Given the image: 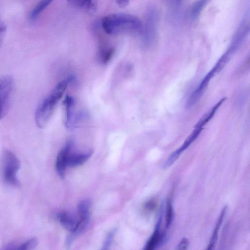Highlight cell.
Instances as JSON below:
<instances>
[{"label":"cell","instance_id":"6da1fadb","mask_svg":"<svg viewBox=\"0 0 250 250\" xmlns=\"http://www.w3.org/2000/svg\"><path fill=\"white\" fill-rule=\"evenodd\" d=\"M143 25L137 17L125 13L112 14L102 20V27L109 35H141Z\"/></svg>","mask_w":250,"mask_h":250},{"label":"cell","instance_id":"7a4b0ae2","mask_svg":"<svg viewBox=\"0 0 250 250\" xmlns=\"http://www.w3.org/2000/svg\"><path fill=\"white\" fill-rule=\"evenodd\" d=\"M67 85L68 80L60 82L40 104L35 116V122L39 127L43 128L48 123L57 105L66 89Z\"/></svg>","mask_w":250,"mask_h":250},{"label":"cell","instance_id":"3957f363","mask_svg":"<svg viewBox=\"0 0 250 250\" xmlns=\"http://www.w3.org/2000/svg\"><path fill=\"white\" fill-rule=\"evenodd\" d=\"M3 175L8 184L15 186L19 185L17 173L20 168L21 163L16 155L9 150L3 152Z\"/></svg>","mask_w":250,"mask_h":250},{"label":"cell","instance_id":"277c9868","mask_svg":"<svg viewBox=\"0 0 250 250\" xmlns=\"http://www.w3.org/2000/svg\"><path fill=\"white\" fill-rule=\"evenodd\" d=\"M158 15L156 10L150 8L147 12L144 25L141 34L145 46L151 45L155 41L158 27Z\"/></svg>","mask_w":250,"mask_h":250},{"label":"cell","instance_id":"5b68a950","mask_svg":"<svg viewBox=\"0 0 250 250\" xmlns=\"http://www.w3.org/2000/svg\"><path fill=\"white\" fill-rule=\"evenodd\" d=\"M14 86V80L11 76L0 77V120L8 112Z\"/></svg>","mask_w":250,"mask_h":250},{"label":"cell","instance_id":"8992f818","mask_svg":"<svg viewBox=\"0 0 250 250\" xmlns=\"http://www.w3.org/2000/svg\"><path fill=\"white\" fill-rule=\"evenodd\" d=\"M216 73L212 68L204 78L197 88L189 96L186 103L187 108H190L193 106L200 99L206 87H207L210 80Z\"/></svg>","mask_w":250,"mask_h":250},{"label":"cell","instance_id":"52a82bcc","mask_svg":"<svg viewBox=\"0 0 250 250\" xmlns=\"http://www.w3.org/2000/svg\"><path fill=\"white\" fill-rule=\"evenodd\" d=\"M163 214V207H162L154 231L145 246L144 248L145 250H154L165 241L166 238V234L165 233H160V232L162 222Z\"/></svg>","mask_w":250,"mask_h":250},{"label":"cell","instance_id":"ba28073f","mask_svg":"<svg viewBox=\"0 0 250 250\" xmlns=\"http://www.w3.org/2000/svg\"><path fill=\"white\" fill-rule=\"evenodd\" d=\"M73 146L71 141L66 143L65 147L58 153L56 161V168L57 172L60 178L63 179L65 175L66 159L70 153Z\"/></svg>","mask_w":250,"mask_h":250},{"label":"cell","instance_id":"9c48e42d","mask_svg":"<svg viewBox=\"0 0 250 250\" xmlns=\"http://www.w3.org/2000/svg\"><path fill=\"white\" fill-rule=\"evenodd\" d=\"M56 218L60 224L70 232L73 231L77 227L79 220L76 219L69 213L62 211L56 214Z\"/></svg>","mask_w":250,"mask_h":250},{"label":"cell","instance_id":"30bf717a","mask_svg":"<svg viewBox=\"0 0 250 250\" xmlns=\"http://www.w3.org/2000/svg\"><path fill=\"white\" fill-rule=\"evenodd\" d=\"M93 153L90 151L85 153L68 155L66 159V166L69 167H76L83 165L88 160Z\"/></svg>","mask_w":250,"mask_h":250},{"label":"cell","instance_id":"8fae6325","mask_svg":"<svg viewBox=\"0 0 250 250\" xmlns=\"http://www.w3.org/2000/svg\"><path fill=\"white\" fill-rule=\"evenodd\" d=\"M74 101L73 98L67 95L63 102V107L64 108V119L65 124L67 127H70L72 125V109L74 105Z\"/></svg>","mask_w":250,"mask_h":250},{"label":"cell","instance_id":"7c38bea8","mask_svg":"<svg viewBox=\"0 0 250 250\" xmlns=\"http://www.w3.org/2000/svg\"><path fill=\"white\" fill-rule=\"evenodd\" d=\"M226 98L221 99L217 103L206 113L195 125V128L203 127L213 117L220 106L225 101Z\"/></svg>","mask_w":250,"mask_h":250},{"label":"cell","instance_id":"4fadbf2b","mask_svg":"<svg viewBox=\"0 0 250 250\" xmlns=\"http://www.w3.org/2000/svg\"><path fill=\"white\" fill-rule=\"evenodd\" d=\"M227 210V206H226L224 207L223 209L222 210V211L221 212V214L220 215L218 219V220L216 223V225L215 226V228L213 230L211 238L210 239L208 247V250H212L214 248V245H215L218 238V231L220 229V226L222 223V222L224 220L225 214L226 213V211Z\"/></svg>","mask_w":250,"mask_h":250},{"label":"cell","instance_id":"5bb4252c","mask_svg":"<svg viewBox=\"0 0 250 250\" xmlns=\"http://www.w3.org/2000/svg\"><path fill=\"white\" fill-rule=\"evenodd\" d=\"M210 0H197L191 6L189 15L192 20L197 19Z\"/></svg>","mask_w":250,"mask_h":250},{"label":"cell","instance_id":"9a60e30c","mask_svg":"<svg viewBox=\"0 0 250 250\" xmlns=\"http://www.w3.org/2000/svg\"><path fill=\"white\" fill-rule=\"evenodd\" d=\"M203 127L196 128L186 139L182 146L176 152L179 155L185 150L198 137L202 132Z\"/></svg>","mask_w":250,"mask_h":250},{"label":"cell","instance_id":"2e32d148","mask_svg":"<svg viewBox=\"0 0 250 250\" xmlns=\"http://www.w3.org/2000/svg\"><path fill=\"white\" fill-rule=\"evenodd\" d=\"M92 203L90 199H85L78 204L77 209L80 218L90 217V209Z\"/></svg>","mask_w":250,"mask_h":250},{"label":"cell","instance_id":"e0dca14e","mask_svg":"<svg viewBox=\"0 0 250 250\" xmlns=\"http://www.w3.org/2000/svg\"><path fill=\"white\" fill-rule=\"evenodd\" d=\"M53 0H41L36 5L30 14L31 20H35Z\"/></svg>","mask_w":250,"mask_h":250},{"label":"cell","instance_id":"ac0fdd59","mask_svg":"<svg viewBox=\"0 0 250 250\" xmlns=\"http://www.w3.org/2000/svg\"><path fill=\"white\" fill-rule=\"evenodd\" d=\"M69 3L72 5L85 9H93L94 4L93 0H67Z\"/></svg>","mask_w":250,"mask_h":250},{"label":"cell","instance_id":"d6986e66","mask_svg":"<svg viewBox=\"0 0 250 250\" xmlns=\"http://www.w3.org/2000/svg\"><path fill=\"white\" fill-rule=\"evenodd\" d=\"M166 227L168 228L171 224L173 218V209L171 201L170 199L167 200L166 206Z\"/></svg>","mask_w":250,"mask_h":250},{"label":"cell","instance_id":"ffe728a7","mask_svg":"<svg viewBox=\"0 0 250 250\" xmlns=\"http://www.w3.org/2000/svg\"><path fill=\"white\" fill-rule=\"evenodd\" d=\"M38 244V240L37 238H31L21 244L17 248L19 250H29L35 249Z\"/></svg>","mask_w":250,"mask_h":250},{"label":"cell","instance_id":"44dd1931","mask_svg":"<svg viewBox=\"0 0 250 250\" xmlns=\"http://www.w3.org/2000/svg\"><path fill=\"white\" fill-rule=\"evenodd\" d=\"M114 53V50L112 48L102 49L100 52V60L103 63H106L111 59Z\"/></svg>","mask_w":250,"mask_h":250},{"label":"cell","instance_id":"7402d4cb","mask_svg":"<svg viewBox=\"0 0 250 250\" xmlns=\"http://www.w3.org/2000/svg\"><path fill=\"white\" fill-rule=\"evenodd\" d=\"M116 229H113L108 233L103 246V250H106L109 249V247L113 241L114 236L116 233Z\"/></svg>","mask_w":250,"mask_h":250},{"label":"cell","instance_id":"603a6c76","mask_svg":"<svg viewBox=\"0 0 250 250\" xmlns=\"http://www.w3.org/2000/svg\"><path fill=\"white\" fill-rule=\"evenodd\" d=\"M188 245V240L187 238H183L178 246V249H187Z\"/></svg>","mask_w":250,"mask_h":250},{"label":"cell","instance_id":"cb8c5ba5","mask_svg":"<svg viewBox=\"0 0 250 250\" xmlns=\"http://www.w3.org/2000/svg\"><path fill=\"white\" fill-rule=\"evenodd\" d=\"M168 1L171 6L177 8L181 4L182 0H168Z\"/></svg>","mask_w":250,"mask_h":250},{"label":"cell","instance_id":"d4e9b609","mask_svg":"<svg viewBox=\"0 0 250 250\" xmlns=\"http://www.w3.org/2000/svg\"><path fill=\"white\" fill-rule=\"evenodd\" d=\"M116 1L119 6L124 7L128 4L129 0H116Z\"/></svg>","mask_w":250,"mask_h":250},{"label":"cell","instance_id":"484cf974","mask_svg":"<svg viewBox=\"0 0 250 250\" xmlns=\"http://www.w3.org/2000/svg\"><path fill=\"white\" fill-rule=\"evenodd\" d=\"M154 207V204L153 202L150 201L146 204L145 208L147 209H151Z\"/></svg>","mask_w":250,"mask_h":250},{"label":"cell","instance_id":"4316f807","mask_svg":"<svg viewBox=\"0 0 250 250\" xmlns=\"http://www.w3.org/2000/svg\"><path fill=\"white\" fill-rule=\"evenodd\" d=\"M5 32V30H0V46L2 42L3 36H4Z\"/></svg>","mask_w":250,"mask_h":250},{"label":"cell","instance_id":"83f0119b","mask_svg":"<svg viewBox=\"0 0 250 250\" xmlns=\"http://www.w3.org/2000/svg\"><path fill=\"white\" fill-rule=\"evenodd\" d=\"M6 26L0 21V30H6Z\"/></svg>","mask_w":250,"mask_h":250}]
</instances>
